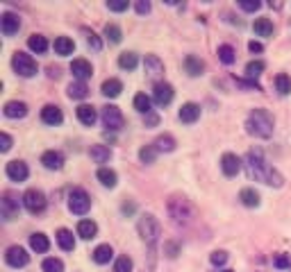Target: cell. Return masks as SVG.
<instances>
[{
	"instance_id": "28",
	"label": "cell",
	"mask_w": 291,
	"mask_h": 272,
	"mask_svg": "<svg viewBox=\"0 0 291 272\" xmlns=\"http://www.w3.org/2000/svg\"><path fill=\"white\" fill-rule=\"evenodd\" d=\"M91 159H94L96 163H107L111 159V150L107 145H94V148H91Z\"/></svg>"
},
{
	"instance_id": "13",
	"label": "cell",
	"mask_w": 291,
	"mask_h": 272,
	"mask_svg": "<svg viewBox=\"0 0 291 272\" xmlns=\"http://www.w3.org/2000/svg\"><path fill=\"white\" fill-rule=\"evenodd\" d=\"M221 170H223V175H227V177H235V175L241 170V159L232 152H225L221 157Z\"/></svg>"
},
{
	"instance_id": "3",
	"label": "cell",
	"mask_w": 291,
	"mask_h": 272,
	"mask_svg": "<svg viewBox=\"0 0 291 272\" xmlns=\"http://www.w3.org/2000/svg\"><path fill=\"white\" fill-rule=\"evenodd\" d=\"M168 213H171L173 222H176V225H182V227L191 225L193 218H196V209H193V204L189 202L187 197H180V195H176V197L168 200Z\"/></svg>"
},
{
	"instance_id": "7",
	"label": "cell",
	"mask_w": 291,
	"mask_h": 272,
	"mask_svg": "<svg viewBox=\"0 0 291 272\" xmlns=\"http://www.w3.org/2000/svg\"><path fill=\"white\" fill-rule=\"evenodd\" d=\"M100 118H103V125L111 132H116V129L123 127V114H121L119 107L114 105H107L103 107V111H100Z\"/></svg>"
},
{
	"instance_id": "6",
	"label": "cell",
	"mask_w": 291,
	"mask_h": 272,
	"mask_svg": "<svg viewBox=\"0 0 291 272\" xmlns=\"http://www.w3.org/2000/svg\"><path fill=\"white\" fill-rule=\"evenodd\" d=\"M69 209L77 216H84L86 211L91 209V197L86 195L84 188H73L69 195Z\"/></svg>"
},
{
	"instance_id": "42",
	"label": "cell",
	"mask_w": 291,
	"mask_h": 272,
	"mask_svg": "<svg viewBox=\"0 0 291 272\" xmlns=\"http://www.w3.org/2000/svg\"><path fill=\"white\" fill-rule=\"evenodd\" d=\"M41 270L43 272H64V263H62L60 259H55V256H50V259H46L41 263Z\"/></svg>"
},
{
	"instance_id": "48",
	"label": "cell",
	"mask_w": 291,
	"mask_h": 272,
	"mask_svg": "<svg viewBox=\"0 0 291 272\" xmlns=\"http://www.w3.org/2000/svg\"><path fill=\"white\" fill-rule=\"evenodd\" d=\"M225 261H227V252H223V250L212 252V263H214V265H223Z\"/></svg>"
},
{
	"instance_id": "37",
	"label": "cell",
	"mask_w": 291,
	"mask_h": 272,
	"mask_svg": "<svg viewBox=\"0 0 291 272\" xmlns=\"http://www.w3.org/2000/svg\"><path fill=\"white\" fill-rule=\"evenodd\" d=\"M137 64H139V59H137L134 52H123V55L119 57V66L123 68V71H134Z\"/></svg>"
},
{
	"instance_id": "17",
	"label": "cell",
	"mask_w": 291,
	"mask_h": 272,
	"mask_svg": "<svg viewBox=\"0 0 291 272\" xmlns=\"http://www.w3.org/2000/svg\"><path fill=\"white\" fill-rule=\"evenodd\" d=\"M41 120L46 125H60L62 120H64V116H62V109L55 105H46L41 109Z\"/></svg>"
},
{
	"instance_id": "34",
	"label": "cell",
	"mask_w": 291,
	"mask_h": 272,
	"mask_svg": "<svg viewBox=\"0 0 291 272\" xmlns=\"http://www.w3.org/2000/svg\"><path fill=\"white\" fill-rule=\"evenodd\" d=\"M253 30L259 34V37H271V34H273V23H271L269 18H257L253 23Z\"/></svg>"
},
{
	"instance_id": "54",
	"label": "cell",
	"mask_w": 291,
	"mask_h": 272,
	"mask_svg": "<svg viewBox=\"0 0 291 272\" xmlns=\"http://www.w3.org/2000/svg\"><path fill=\"white\" fill-rule=\"evenodd\" d=\"M221 272H235V270H221Z\"/></svg>"
},
{
	"instance_id": "16",
	"label": "cell",
	"mask_w": 291,
	"mask_h": 272,
	"mask_svg": "<svg viewBox=\"0 0 291 272\" xmlns=\"http://www.w3.org/2000/svg\"><path fill=\"white\" fill-rule=\"evenodd\" d=\"M41 163L48 170H60L62 166H64V154L57 152V150H48V152L41 154Z\"/></svg>"
},
{
	"instance_id": "47",
	"label": "cell",
	"mask_w": 291,
	"mask_h": 272,
	"mask_svg": "<svg viewBox=\"0 0 291 272\" xmlns=\"http://www.w3.org/2000/svg\"><path fill=\"white\" fill-rule=\"evenodd\" d=\"M107 7L111 12H125V9H128V0H109Z\"/></svg>"
},
{
	"instance_id": "44",
	"label": "cell",
	"mask_w": 291,
	"mask_h": 272,
	"mask_svg": "<svg viewBox=\"0 0 291 272\" xmlns=\"http://www.w3.org/2000/svg\"><path fill=\"white\" fill-rule=\"evenodd\" d=\"M264 68H266L264 61H250V64L246 66V75H248V77H259Z\"/></svg>"
},
{
	"instance_id": "2",
	"label": "cell",
	"mask_w": 291,
	"mask_h": 272,
	"mask_svg": "<svg viewBox=\"0 0 291 272\" xmlns=\"http://www.w3.org/2000/svg\"><path fill=\"white\" fill-rule=\"evenodd\" d=\"M273 116L269 114L266 109H253L246 118V129L248 134L257 136V139H269L273 134Z\"/></svg>"
},
{
	"instance_id": "29",
	"label": "cell",
	"mask_w": 291,
	"mask_h": 272,
	"mask_svg": "<svg viewBox=\"0 0 291 272\" xmlns=\"http://www.w3.org/2000/svg\"><path fill=\"white\" fill-rule=\"evenodd\" d=\"M27 46H30V50L37 52V55H41V52L48 50V41H46V37H41V34H32V37L27 39Z\"/></svg>"
},
{
	"instance_id": "23",
	"label": "cell",
	"mask_w": 291,
	"mask_h": 272,
	"mask_svg": "<svg viewBox=\"0 0 291 272\" xmlns=\"http://www.w3.org/2000/svg\"><path fill=\"white\" fill-rule=\"evenodd\" d=\"M52 48H55L57 55L66 57V55H71V52L75 50V43H73V39H69V37H57L55 43H52Z\"/></svg>"
},
{
	"instance_id": "46",
	"label": "cell",
	"mask_w": 291,
	"mask_h": 272,
	"mask_svg": "<svg viewBox=\"0 0 291 272\" xmlns=\"http://www.w3.org/2000/svg\"><path fill=\"white\" fill-rule=\"evenodd\" d=\"M84 34H86V43H89V48L98 52V50H100V39L96 37L94 32H86V30H84Z\"/></svg>"
},
{
	"instance_id": "32",
	"label": "cell",
	"mask_w": 291,
	"mask_h": 272,
	"mask_svg": "<svg viewBox=\"0 0 291 272\" xmlns=\"http://www.w3.org/2000/svg\"><path fill=\"white\" fill-rule=\"evenodd\" d=\"M96 177H98V182L103 184V186H107V188H114L116 186V173H114V170L100 168L98 173H96Z\"/></svg>"
},
{
	"instance_id": "35",
	"label": "cell",
	"mask_w": 291,
	"mask_h": 272,
	"mask_svg": "<svg viewBox=\"0 0 291 272\" xmlns=\"http://www.w3.org/2000/svg\"><path fill=\"white\" fill-rule=\"evenodd\" d=\"M89 95V89H86L84 82H73V84L69 86V98L73 100H82Z\"/></svg>"
},
{
	"instance_id": "43",
	"label": "cell",
	"mask_w": 291,
	"mask_h": 272,
	"mask_svg": "<svg viewBox=\"0 0 291 272\" xmlns=\"http://www.w3.org/2000/svg\"><path fill=\"white\" fill-rule=\"evenodd\" d=\"M114 272H132V259L130 256H119L114 263Z\"/></svg>"
},
{
	"instance_id": "50",
	"label": "cell",
	"mask_w": 291,
	"mask_h": 272,
	"mask_svg": "<svg viewBox=\"0 0 291 272\" xmlns=\"http://www.w3.org/2000/svg\"><path fill=\"white\" fill-rule=\"evenodd\" d=\"M9 148H12V136H9L7 132H3V134H0V150L7 152Z\"/></svg>"
},
{
	"instance_id": "15",
	"label": "cell",
	"mask_w": 291,
	"mask_h": 272,
	"mask_svg": "<svg viewBox=\"0 0 291 272\" xmlns=\"http://www.w3.org/2000/svg\"><path fill=\"white\" fill-rule=\"evenodd\" d=\"M71 73H73V77H75L77 82H84V80H89V77L94 75V68H91V64L86 59H73Z\"/></svg>"
},
{
	"instance_id": "39",
	"label": "cell",
	"mask_w": 291,
	"mask_h": 272,
	"mask_svg": "<svg viewBox=\"0 0 291 272\" xmlns=\"http://www.w3.org/2000/svg\"><path fill=\"white\" fill-rule=\"evenodd\" d=\"M218 59H221L225 66L235 64V48L232 46H218Z\"/></svg>"
},
{
	"instance_id": "36",
	"label": "cell",
	"mask_w": 291,
	"mask_h": 272,
	"mask_svg": "<svg viewBox=\"0 0 291 272\" xmlns=\"http://www.w3.org/2000/svg\"><path fill=\"white\" fill-rule=\"evenodd\" d=\"M239 200L246 204V207H259V193L253 191V188H244L239 193Z\"/></svg>"
},
{
	"instance_id": "27",
	"label": "cell",
	"mask_w": 291,
	"mask_h": 272,
	"mask_svg": "<svg viewBox=\"0 0 291 272\" xmlns=\"http://www.w3.org/2000/svg\"><path fill=\"white\" fill-rule=\"evenodd\" d=\"M100 91H103V95H107V98H116V95L123 91V84H121L119 80H105L103 82V86H100Z\"/></svg>"
},
{
	"instance_id": "10",
	"label": "cell",
	"mask_w": 291,
	"mask_h": 272,
	"mask_svg": "<svg viewBox=\"0 0 291 272\" xmlns=\"http://www.w3.org/2000/svg\"><path fill=\"white\" fill-rule=\"evenodd\" d=\"M153 98L159 107L168 105L173 100V86L168 82H155V91H153Z\"/></svg>"
},
{
	"instance_id": "31",
	"label": "cell",
	"mask_w": 291,
	"mask_h": 272,
	"mask_svg": "<svg viewBox=\"0 0 291 272\" xmlns=\"http://www.w3.org/2000/svg\"><path fill=\"white\" fill-rule=\"evenodd\" d=\"M134 109H137L139 114L148 116L150 111H153V102H150V98L146 93H137V95H134Z\"/></svg>"
},
{
	"instance_id": "5",
	"label": "cell",
	"mask_w": 291,
	"mask_h": 272,
	"mask_svg": "<svg viewBox=\"0 0 291 272\" xmlns=\"http://www.w3.org/2000/svg\"><path fill=\"white\" fill-rule=\"evenodd\" d=\"M12 66L21 77H35L37 75V61L32 59L30 55H25V52H16V55L12 57Z\"/></svg>"
},
{
	"instance_id": "26",
	"label": "cell",
	"mask_w": 291,
	"mask_h": 272,
	"mask_svg": "<svg viewBox=\"0 0 291 272\" xmlns=\"http://www.w3.org/2000/svg\"><path fill=\"white\" fill-rule=\"evenodd\" d=\"M30 247L37 252V254H43V252L50 250V241H48L46 234H32L30 236Z\"/></svg>"
},
{
	"instance_id": "12",
	"label": "cell",
	"mask_w": 291,
	"mask_h": 272,
	"mask_svg": "<svg viewBox=\"0 0 291 272\" xmlns=\"http://www.w3.org/2000/svg\"><path fill=\"white\" fill-rule=\"evenodd\" d=\"M5 173H7V177L12 179V182H25L27 175H30V170H27V166L23 161H9L7 168H5Z\"/></svg>"
},
{
	"instance_id": "4",
	"label": "cell",
	"mask_w": 291,
	"mask_h": 272,
	"mask_svg": "<svg viewBox=\"0 0 291 272\" xmlns=\"http://www.w3.org/2000/svg\"><path fill=\"white\" fill-rule=\"evenodd\" d=\"M137 229H139V236L143 238V243L155 245V241H157V236H159V222L155 220V216H150V213L141 216L137 222Z\"/></svg>"
},
{
	"instance_id": "8",
	"label": "cell",
	"mask_w": 291,
	"mask_h": 272,
	"mask_svg": "<svg viewBox=\"0 0 291 272\" xmlns=\"http://www.w3.org/2000/svg\"><path fill=\"white\" fill-rule=\"evenodd\" d=\"M23 207L30 213H41L46 209V195L37 188H30V191L23 193Z\"/></svg>"
},
{
	"instance_id": "14",
	"label": "cell",
	"mask_w": 291,
	"mask_h": 272,
	"mask_svg": "<svg viewBox=\"0 0 291 272\" xmlns=\"http://www.w3.org/2000/svg\"><path fill=\"white\" fill-rule=\"evenodd\" d=\"M0 27H3L5 37H12V34H16L18 30H21V18H18L16 14H12V12H5L3 18H0Z\"/></svg>"
},
{
	"instance_id": "49",
	"label": "cell",
	"mask_w": 291,
	"mask_h": 272,
	"mask_svg": "<svg viewBox=\"0 0 291 272\" xmlns=\"http://www.w3.org/2000/svg\"><path fill=\"white\" fill-rule=\"evenodd\" d=\"M239 7L244 9V12H257V9H259V3H257V0H241Z\"/></svg>"
},
{
	"instance_id": "41",
	"label": "cell",
	"mask_w": 291,
	"mask_h": 272,
	"mask_svg": "<svg viewBox=\"0 0 291 272\" xmlns=\"http://www.w3.org/2000/svg\"><path fill=\"white\" fill-rule=\"evenodd\" d=\"M157 152L159 150L155 148V145H146V148L139 150V159H141L143 163H153L155 159H157Z\"/></svg>"
},
{
	"instance_id": "45",
	"label": "cell",
	"mask_w": 291,
	"mask_h": 272,
	"mask_svg": "<svg viewBox=\"0 0 291 272\" xmlns=\"http://www.w3.org/2000/svg\"><path fill=\"white\" fill-rule=\"evenodd\" d=\"M273 263H275V268L284 270V268H289V265H291V256L289 254H278L273 259Z\"/></svg>"
},
{
	"instance_id": "21",
	"label": "cell",
	"mask_w": 291,
	"mask_h": 272,
	"mask_svg": "<svg viewBox=\"0 0 291 272\" xmlns=\"http://www.w3.org/2000/svg\"><path fill=\"white\" fill-rule=\"evenodd\" d=\"M98 234V225L94 220H80L77 222V236H82L84 241H91Z\"/></svg>"
},
{
	"instance_id": "51",
	"label": "cell",
	"mask_w": 291,
	"mask_h": 272,
	"mask_svg": "<svg viewBox=\"0 0 291 272\" xmlns=\"http://www.w3.org/2000/svg\"><path fill=\"white\" fill-rule=\"evenodd\" d=\"M134 7H137L139 14H148V12H150V3H148V0H139Z\"/></svg>"
},
{
	"instance_id": "40",
	"label": "cell",
	"mask_w": 291,
	"mask_h": 272,
	"mask_svg": "<svg viewBox=\"0 0 291 272\" xmlns=\"http://www.w3.org/2000/svg\"><path fill=\"white\" fill-rule=\"evenodd\" d=\"M105 37H107L109 43H121L123 34H121V27H119V25H114V23H107V25H105Z\"/></svg>"
},
{
	"instance_id": "9",
	"label": "cell",
	"mask_w": 291,
	"mask_h": 272,
	"mask_svg": "<svg viewBox=\"0 0 291 272\" xmlns=\"http://www.w3.org/2000/svg\"><path fill=\"white\" fill-rule=\"evenodd\" d=\"M5 261H7L12 268H25V265L30 263V256H27V252L23 250L21 245H12L5 252Z\"/></svg>"
},
{
	"instance_id": "19",
	"label": "cell",
	"mask_w": 291,
	"mask_h": 272,
	"mask_svg": "<svg viewBox=\"0 0 291 272\" xmlns=\"http://www.w3.org/2000/svg\"><path fill=\"white\" fill-rule=\"evenodd\" d=\"M75 114H77V120H80L82 125H89V127L98 120V114H96V109L91 105H80L75 109Z\"/></svg>"
},
{
	"instance_id": "25",
	"label": "cell",
	"mask_w": 291,
	"mask_h": 272,
	"mask_svg": "<svg viewBox=\"0 0 291 272\" xmlns=\"http://www.w3.org/2000/svg\"><path fill=\"white\" fill-rule=\"evenodd\" d=\"M91 256H94V261H96L98 265H105V263H109V261H111V256H114V250H111V245H98Z\"/></svg>"
},
{
	"instance_id": "38",
	"label": "cell",
	"mask_w": 291,
	"mask_h": 272,
	"mask_svg": "<svg viewBox=\"0 0 291 272\" xmlns=\"http://www.w3.org/2000/svg\"><path fill=\"white\" fill-rule=\"evenodd\" d=\"M275 89H278L280 95H289L291 93V77L280 73V75L275 77Z\"/></svg>"
},
{
	"instance_id": "52",
	"label": "cell",
	"mask_w": 291,
	"mask_h": 272,
	"mask_svg": "<svg viewBox=\"0 0 291 272\" xmlns=\"http://www.w3.org/2000/svg\"><path fill=\"white\" fill-rule=\"evenodd\" d=\"M157 123H159V118L153 114V111H150V114L146 116V125H148V127H155V125H157Z\"/></svg>"
},
{
	"instance_id": "11",
	"label": "cell",
	"mask_w": 291,
	"mask_h": 272,
	"mask_svg": "<svg viewBox=\"0 0 291 272\" xmlns=\"http://www.w3.org/2000/svg\"><path fill=\"white\" fill-rule=\"evenodd\" d=\"M0 211H3L5 220H14L18 216V200L12 195V193H5L3 200H0Z\"/></svg>"
},
{
	"instance_id": "53",
	"label": "cell",
	"mask_w": 291,
	"mask_h": 272,
	"mask_svg": "<svg viewBox=\"0 0 291 272\" xmlns=\"http://www.w3.org/2000/svg\"><path fill=\"white\" fill-rule=\"evenodd\" d=\"M248 50H250V52H261V50H264V46H261L259 41H250V43H248Z\"/></svg>"
},
{
	"instance_id": "1",
	"label": "cell",
	"mask_w": 291,
	"mask_h": 272,
	"mask_svg": "<svg viewBox=\"0 0 291 272\" xmlns=\"http://www.w3.org/2000/svg\"><path fill=\"white\" fill-rule=\"evenodd\" d=\"M246 170H248V175H250L253 179L269 184V186L280 188V186L284 184L282 175H280L273 166H269V163L264 161V157H261L259 150H250V152L246 154Z\"/></svg>"
},
{
	"instance_id": "22",
	"label": "cell",
	"mask_w": 291,
	"mask_h": 272,
	"mask_svg": "<svg viewBox=\"0 0 291 272\" xmlns=\"http://www.w3.org/2000/svg\"><path fill=\"white\" fill-rule=\"evenodd\" d=\"M57 245H60L64 252L75 250V236H73V231H69V229H60V231H57Z\"/></svg>"
},
{
	"instance_id": "24",
	"label": "cell",
	"mask_w": 291,
	"mask_h": 272,
	"mask_svg": "<svg viewBox=\"0 0 291 272\" xmlns=\"http://www.w3.org/2000/svg\"><path fill=\"white\" fill-rule=\"evenodd\" d=\"M184 71H187L191 77H198V75H202V71H205V64H202V59L189 55L187 59H184Z\"/></svg>"
},
{
	"instance_id": "18",
	"label": "cell",
	"mask_w": 291,
	"mask_h": 272,
	"mask_svg": "<svg viewBox=\"0 0 291 272\" xmlns=\"http://www.w3.org/2000/svg\"><path fill=\"white\" fill-rule=\"evenodd\" d=\"M198 118H200V107H198L196 102H187V105H182V109H180V120L182 123L191 125V123H196Z\"/></svg>"
},
{
	"instance_id": "20",
	"label": "cell",
	"mask_w": 291,
	"mask_h": 272,
	"mask_svg": "<svg viewBox=\"0 0 291 272\" xmlns=\"http://www.w3.org/2000/svg\"><path fill=\"white\" fill-rule=\"evenodd\" d=\"M3 111L7 118H23V116L27 114V105L25 102H18V100H9Z\"/></svg>"
},
{
	"instance_id": "33",
	"label": "cell",
	"mask_w": 291,
	"mask_h": 272,
	"mask_svg": "<svg viewBox=\"0 0 291 272\" xmlns=\"http://www.w3.org/2000/svg\"><path fill=\"white\" fill-rule=\"evenodd\" d=\"M155 148H157L159 152H173V150H176V139H173L171 134H162L155 141Z\"/></svg>"
},
{
	"instance_id": "30",
	"label": "cell",
	"mask_w": 291,
	"mask_h": 272,
	"mask_svg": "<svg viewBox=\"0 0 291 272\" xmlns=\"http://www.w3.org/2000/svg\"><path fill=\"white\" fill-rule=\"evenodd\" d=\"M146 73H148L150 77H157V75H162V73H164V64H162V61H159L155 55L146 57Z\"/></svg>"
}]
</instances>
